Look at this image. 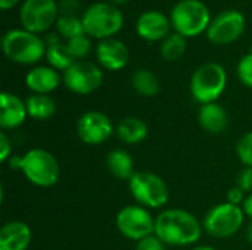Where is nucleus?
Segmentation results:
<instances>
[{
    "label": "nucleus",
    "mask_w": 252,
    "mask_h": 250,
    "mask_svg": "<svg viewBox=\"0 0 252 250\" xmlns=\"http://www.w3.org/2000/svg\"><path fill=\"white\" fill-rule=\"evenodd\" d=\"M202 225L186 209H165L155 218V236L168 246H189L201 239Z\"/></svg>",
    "instance_id": "f257e3e1"
},
{
    "label": "nucleus",
    "mask_w": 252,
    "mask_h": 250,
    "mask_svg": "<svg viewBox=\"0 0 252 250\" xmlns=\"http://www.w3.org/2000/svg\"><path fill=\"white\" fill-rule=\"evenodd\" d=\"M10 165L21 169L27 180L37 187H52L59 181V162L44 149H31L24 156L10 161Z\"/></svg>",
    "instance_id": "f03ea898"
},
{
    "label": "nucleus",
    "mask_w": 252,
    "mask_h": 250,
    "mask_svg": "<svg viewBox=\"0 0 252 250\" xmlns=\"http://www.w3.org/2000/svg\"><path fill=\"white\" fill-rule=\"evenodd\" d=\"M1 49L13 62L32 65L38 62L43 56H46V43L34 32L28 29H7L1 38Z\"/></svg>",
    "instance_id": "7ed1b4c3"
},
{
    "label": "nucleus",
    "mask_w": 252,
    "mask_h": 250,
    "mask_svg": "<svg viewBox=\"0 0 252 250\" xmlns=\"http://www.w3.org/2000/svg\"><path fill=\"white\" fill-rule=\"evenodd\" d=\"M84 32L99 40L111 38L124 24L123 12L112 3L97 1L90 4L81 16Z\"/></svg>",
    "instance_id": "20e7f679"
},
{
    "label": "nucleus",
    "mask_w": 252,
    "mask_h": 250,
    "mask_svg": "<svg viewBox=\"0 0 252 250\" xmlns=\"http://www.w3.org/2000/svg\"><path fill=\"white\" fill-rule=\"evenodd\" d=\"M170 21L176 32L183 37H196L208 29L211 13L201 0H180L171 9Z\"/></svg>",
    "instance_id": "39448f33"
},
{
    "label": "nucleus",
    "mask_w": 252,
    "mask_h": 250,
    "mask_svg": "<svg viewBox=\"0 0 252 250\" xmlns=\"http://www.w3.org/2000/svg\"><path fill=\"white\" fill-rule=\"evenodd\" d=\"M226 84V69L217 62H207L193 72L190 80V93L201 105L214 103L223 94Z\"/></svg>",
    "instance_id": "423d86ee"
},
{
    "label": "nucleus",
    "mask_w": 252,
    "mask_h": 250,
    "mask_svg": "<svg viewBox=\"0 0 252 250\" xmlns=\"http://www.w3.org/2000/svg\"><path fill=\"white\" fill-rule=\"evenodd\" d=\"M128 189L134 200L143 208L159 209L167 205L170 192L165 181L149 171H139L128 180Z\"/></svg>",
    "instance_id": "0eeeda50"
},
{
    "label": "nucleus",
    "mask_w": 252,
    "mask_h": 250,
    "mask_svg": "<svg viewBox=\"0 0 252 250\" xmlns=\"http://www.w3.org/2000/svg\"><path fill=\"white\" fill-rule=\"evenodd\" d=\"M245 214L241 206L229 202L220 203L208 211L204 218V230L216 239H229L235 236L244 225Z\"/></svg>",
    "instance_id": "6e6552de"
},
{
    "label": "nucleus",
    "mask_w": 252,
    "mask_h": 250,
    "mask_svg": "<svg viewBox=\"0 0 252 250\" xmlns=\"http://www.w3.org/2000/svg\"><path fill=\"white\" fill-rule=\"evenodd\" d=\"M118 231L128 240L139 242L148 236L155 234V220L149 211L140 205H130L123 208L115 218Z\"/></svg>",
    "instance_id": "1a4fd4ad"
},
{
    "label": "nucleus",
    "mask_w": 252,
    "mask_h": 250,
    "mask_svg": "<svg viewBox=\"0 0 252 250\" xmlns=\"http://www.w3.org/2000/svg\"><path fill=\"white\" fill-rule=\"evenodd\" d=\"M58 13L59 4L56 0H24L19 9V19L24 29L37 34L56 22Z\"/></svg>",
    "instance_id": "9d476101"
},
{
    "label": "nucleus",
    "mask_w": 252,
    "mask_h": 250,
    "mask_svg": "<svg viewBox=\"0 0 252 250\" xmlns=\"http://www.w3.org/2000/svg\"><path fill=\"white\" fill-rule=\"evenodd\" d=\"M102 81V69L86 60H77L63 72V84L75 94H90L100 87Z\"/></svg>",
    "instance_id": "9b49d317"
},
{
    "label": "nucleus",
    "mask_w": 252,
    "mask_h": 250,
    "mask_svg": "<svg viewBox=\"0 0 252 250\" xmlns=\"http://www.w3.org/2000/svg\"><path fill=\"white\" fill-rule=\"evenodd\" d=\"M245 25L247 21L242 12L235 9L224 10L211 19L207 37L214 44H229L242 35Z\"/></svg>",
    "instance_id": "f8f14e48"
},
{
    "label": "nucleus",
    "mask_w": 252,
    "mask_h": 250,
    "mask_svg": "<svg viewBox=\"0 0 252 250\" xmlns=\"http://www.w3.org/2000/svg\"><path fill=\"white\" fill-rule=\"evenodd\" d=\"M114 133V124L108 115L99 111H89L83 113L77 121L78 139L89 144L97 146L105 143Z\"/></svg>",
    "instance_id": "ddd939ff"
},
{
    "label": "nucleus",
    "mask_w": 252,
    "mask_h": 250,
    "mask_svg": "<svg viewBox=\"0 0 252 250\" xmlns=\"http://www.w3.org/2000/svg\"><path fill=\"white\" fill-rule=\"evenodd\" d=\"M96 57L105 69L118 71L128 63L130 50L121 40L111 37L99 41L96 47Z\"/></svg>",
    "instance_id": "4468645a"
},
{
    "label": "nucleus",
    "mask_w": 252,
    "mask_h": 250,
    "mask_svg": "<svg viewBox=\"0 0 252 250\" xmlns=\"http://www.w3.org/2000/svg\"><path fill=\"white\" fill-rule=\"evenodd\" d=\"M170 19L159 10H145L136 22L139 37L146 41L164 40L170 31Z\"/></svg>",
    "instance_id": "2eb2a0df"
},
{
    "label": "nucleus",
    "mask_w": 252,
    "mask_h": 250,
    "mask_svg": "<svg viewBox=\"0 0 252 250\" xmlns=\"http://www.w3.org/2000/svg\"><path fill=\"white\" fill-rule=\"evenodd\" d=\"M28 116L27 103L16 94L3 91L0 94V127L3 130L18 128Z\"/></svg>",
    "instance_id": "dca6fc26"
},
{
    "label": "nucleus",
    "mask_w": 252,
    "mask_h": 250,
    "mask_svg": "<svg viewBox=\"0 0 252 250\" xmlns=\"http://www.w3.org/2000/svg\"><path fill=\"white\" fill-rule=\"evenodd\" d=\"M31 243V230L24 221H10L0 230V250H27Z\"/></svg>",
    "instance_id": "f3484780"
},
{
    "label": "nucleus",
    "mask_w": 252,
    "mask_h": 250,
    "mask_svg": "<svg viewBox=\"0 0 252 250\" xmlns=\"http://www.w3.org/2000/svg\"><path fill=\"white\" fill-rule=\"evenodd\" d=\"M198 122L204 131H207L208 134L217 136L227 130L229 115L226 109L217 102L207 103V105H202L198 112Z\"/></svg>",
    "instance_id": "a211bd4d"
},
{
    "label": "nucleus",
    "mask_w": 252,
    "mask_h": 250,
    "mask_svg": "<svg viewBox=\"0 0 252 250\" xmlns=\"http://www.w3.org/2000/svg\"><path fill=\"white\" fill-rule=\"evenodd\" d=\"M61 83L58 71L52 66H35L25 77L27 87L35 94H49Z\"/></svg>",
    "instance_id": "6ab92c4d"
},
{
    "label": "nucleus",
    "mask_w": 252,
    "mask_h": 250,
    "mask_svg": "<svg viewBox=\"0 0 252 250\" xmlns=\"http://www.w3.org/2000/svg\"><path fill=\"white\" fill-rule=\"evenodd\" d=\"M115 133L123 143L139 144L148 136V125L143 119L137 116H126L118 122Z\"/></svg>",
    "instance_id": "aec40b11"
},
{
    "label": "nucleus",
    "mask_w": 252,
    "mask_h": 250,
    "mask_svg": "<svg viewBox=\"0 0 252 250\" xmlns=\"http://www.w3.org/2000/svg\"><path fill=\"white\" fill-rule=\"evenodd\" d=\"M109 172L118 180H130L134 175V162L127 150L114 149L106 156Z\"/></svg>",
    "instance_id": "412c9836"
},
{
    "label": "nucleus",
    "mask_w": 252,
    "mask_h": 250,
    "mask_svg": "<svg viewBox=\"0 0 252 250\" xmlns=\"http://www.w3.org/2000/svg\"><path fill=\"white\" fill-rule=\"evenodd\" d=\"M27 111L28 116L35 121H47L56 113V103L49 94H35L27 97Z\"/></svg>",
    "instance_id": "4be33fe9"
},
{
    "label": "nucleus",
    "mask_w": 252,
    "mask_h": 250,
    "mask_svg": "<svg viewBox=\"0 0 252 250\" xmlns=\"http://www.w3.org/2000/svg\"><path fill=\"white\" fill-rule=\"evenodd\" d=\"M131 85L137 94L143 97H154L159 91V80L149 69H137L131 77Z\"/></svg>",
    "instance_id": "5701e85b"
},
{
    "label": "nucleus",
    "mask_w": 252,
    "mask_h": 250,
    "mask_svg": "<svg viewBox=\"0 0 252 250\" xmlns=\"http://www.w3.org/2000/svg\"><path fill=\"white\" fill-rule=\"evenodd\" d=\"M46 59L49 62V65L55 69H61V71H66L71 65H74L77 60L74 59V56L69 53L66 44L58 41L53 44H47L46 49Z\"/></svg>",
    "instance_id": "b1692460"
},
{
    "label": "nucleus",
    "mask_w": 252,
    "mask_h": 250,
    "mask_svg": "<svg viewBox=\"0 0 252 250\" xmlns=\"http://www.w3.org/2000/svg\"><path fill=\"white\" fill-rule=\"evenodd\" d=\"M186 47H188L186 37H183L179 32L168 34L161 43V56H162V59H165L168 62L177 60L185 55Z\"/></svg>",
    "instance_id": "393cba45"
},
{
    "label": "nucleus",
    "mask_w": 252,
    "mask_h": 250,
    "mask_svg": "<svg viewBox=\"0 0 252 250\" xmlns=\"http://www.w3.org/2000/svg\"><path fill=\"white\" fill-rule=\"evenodd\" d=\"M56 32L65 37L66 40L86 34L81 18L75 15H61L56 19Z\"/></svg>",
    "instance_id": "a878e982"
},
{
    "label": "nucleus",
    "mask_w": 252,
    "mask_h": 250,
    "mask_svg": "<svg viewBox=\"0 0 252 250\" xmlns=\"http://www.w3.org/2000/svg\"><path fill=\"white\" fill-rule=\"evenodd\" d=\"M65 44H66L69 53L74 56L75 60L84 59L90 53V50H92V41H90L87 34H81L78 37L69 38Z\"/></svg>",
    "instance_id": "bb28decb"
},
{
    "label": "nucleus",
    "mask_w": 252,
    "mask_h": 250,
    "mask_svg": "<svg viewBox=\"0 0 252 250\" xmlns=\"http://www.w3.org/2000/svg\"><path fill=\"white\" fill-rule=\"evenodd\" d=\"M236 153L239 161L245 167L252 168V131L241 137V140L236 144Z\"/></svg>",
    "instance_id": "cd10ccee"
},
{
    "label": "nucleus",
    "mask_w": 252,
    "mask_h": 250,
    "mask_svg": "<svg viewBox=\"0 0 252 250\" xmlns=\"http://www.w3.org/2000/svg\"><path fill=\"white\" fill-rule=\"evenodd\" d=\"M238 77L241 80V83L247 87L252 88V53H247L245 56L241 57L238 68H236Z\"/></svg>",
    "instance_id": "c85d7f7f"
},
{
    "label": "nucleus",
    "mask_w": 252,
    "mask_h": 250,
    "mask_svg": "<svg viewBox=\"0 0 252 250\" xmlns=\"http://www.w3.org/2000/svg\"><path fill=\"white\" fill-rule=\"evenodd\" d=\"M165 246L167 245L159 237L152 234V236H148V237L139 240L136 245V250H167Z\"/></svg>",
    "instance_id": "c756f323"
},
{
    "label": "nucleus",
    "mask_w": 252,
    "mask_h": 250,
    "mask_svg": "<svg viewBox=\"0 0 252 250\" xmlns=\"http://www.w3.org/2000/svg\"><path fill=\"white\" fill-rule=\"evenodd\" d=\"M241 190H244L245 193H252V168L245 167L242 168L238 175H236V184Z\"/></svg>",
    "instance_id": "7c9ffc66"
},
{
    "label": "nucleus",
    "mask_w": 252,
    "mask_h": 250,
    "mask_svg": "<svg viewBox=\"0 0 252 250\" xmlns=\"http://www.w3.org/2000/svg\"><path fill=\"white\" fill-rule=\"evenodd\" d=\"M12 155V143L6 133H0V162H6Z\"/></svg>",
    "instance_id": "2f4dec72"
},
{
    "label": "nucleus",
    "mask_w": 252,
    "mask_h": 250,
    "mask_svg": "<svg viewBox=\"0 0 252 250\" xmlns=\"http://www.w3.org/2000/svg\"><path fill=\"white\" fill-rule=\"evenodd\" d=\"M244 200H245V192L241 190L238 186H233V187L227 192V202H229V203L239 206V205L244 203Z\"/></svg>",
    "instance_id": "473e14b6"
},
{
    "label": "nucleus",
    "mask_w": 252,
    "mask_h": 250,
    "mask_svg": "<svg viewBox=\"0 0 252 250\" xmlns=\"http://www.w3.org/2000/svg\"><path fill=\"white\" fill-rule=\"evenodd\" d=\"M242 209H244V214H245L248 218H251L252 220V193H250V194L245 197V200H244V203H242Z\"/></svg>",
    "instance_id": "72a5a7b5"
},
{
    "label": "nucleus",
    "mask_w": 252,
    "mask_h": 250,
    "mask_svg": "<svg viewBox=\"0 0 252 250\" xmlns=\"http://www.w3.org/2000/svg\"><path fill=\"white\" fill-rule=\"evenodd\" d=\"M18 1H19V0H0V7H1L3 10H7V9L13 7Z\"/></svg>",
    "instance_id": "f704fd0d"
},
{
    "label": "nucleus",
    "mask_w": 252,
    "mask_h": 250,
    "mask_svg": "<svg viewBox=\"0 0 252 250\" xmlns=\"http://www.w3.org/2000/svg\"><path fill=\"white\" fill-rule=\"evenodd\" d=\"M245 239L247 242H250L252 245V221L250 222V225L247 227V231H245Z\"/></svg>",
    "instance_id": "c9c22d12"
},
{
    "label": "nucleus",
    "mask_w": 252,
    "mask_h": 250,
    "mask_svg": "<svg viewBox=\"0 0 252 250\" xmlns=\"http://www.w3.org/2000/svg\"><path fill=\"white\" fill-rule=\"evenodd\" d=\"M112 4H123V3H127V1H130V0H109Z\"/></svg>",
    "instance_id": "e433bc0d"
},
{
    "label": "nucleus",
    "mask_w": 252,
    "mask_h": 250,
    "mask_svg": "<svg viewBox=\"0 0 252 250\" xmlns=\"http://www.w3.org/2000/svg\"><path fill=\"white\" fill-rule=\"evenodd\" d=\"M192 250H216L214 248H211V246H199V248H195V249Z\"/></svg>",
    "instance_id": "4c0bfd02"
},
{
    "label": "nucleus",
    "mask_w": 252,
    "mask_h": 250,
    "mask_svg": "<svg viewBox=\"0 0 252 250\" xmlns=\"http://www.w3.org/2000/svg\"><path fill=\"white\" fill-rule=\"evenodd\" d=\"M250 52H251V53H252V47H251V50H250Z\"/></svg>",
    "instance_id": "58836bf2"
}]
</instances>
